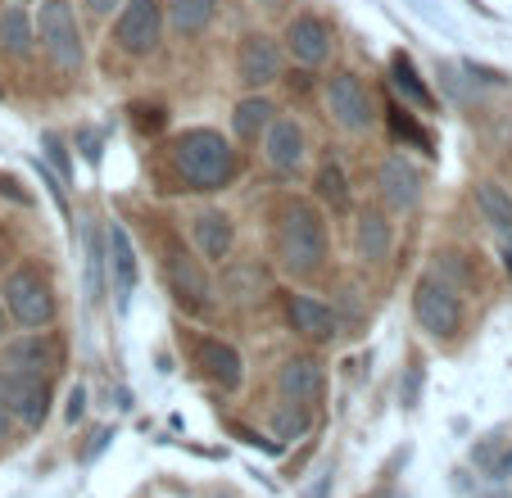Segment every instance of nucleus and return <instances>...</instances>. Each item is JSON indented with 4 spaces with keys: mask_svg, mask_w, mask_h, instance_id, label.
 <instances>
[{
    "mask_svg": "<svg viewBox=\"0 0 512 498\" xmlns=\"http://www.w3.org/2000/svg\"><path fill=\"white\" fill-rule=\"evenodd\" d=\"M82 403H87V394H82V390L68 394V422H78V417H82Z\"/></svg>",
    "mask_w": 512,
    "mask_h": 498,
    "instance_id": "nucleus-37",
    "label": "nucleus"
},
{
    "mask_svg": "<svg viewBox=\"0 0 512 498\" xmlns=\"http://www.w3.org/2000/svg\"><path fill=\"white\" fill-rule=\"evenodd\" d=\"M386 114H390V136H395V141H404V145H417V150H422V154H435V136L426 132V127L417 123V118L408 114V109L390 105Z\"/></svg>",
    "mask_w": 512,
    "mask_h": 498,
    "instance_id": "nucleus-28",
    "label": "nucleus"
},
{
    "mask_svg": "<svg viewBox=\"0 0 512 498\" xmlns=\"http://www.w3.org/2000/svg\"><path fill=\"white\" fill-rule=\"evenodd\" d=\"M263 159L277 177H295L309 159V136L295 118H272V127L263 132Z\"/></svg>",
    "mask_w": 512,
    "mask_h": 498,
    "instance_id": "nucleus-11",
    "label": "nucleus"
},
{
    "mask_svg": "<svg viewBox=\"0 0 512 498\" xmlns=\"http://www.w3.org/2000/svg\"><path fill=\"white\" fill-rule=\"evenodd\" d=\"M227 290H232V299H241V304H254V299L268 295V277H263L254 263H236V268H227Z\"/></svg>",
    "mask_w": 512,
    "mask_h": 498,
    "instance_id": "nucleus-29",
    "label": "nucleus"
},
{
    "mask_svg": "<svg viewBox=\"0 0 512 498\" xmlns=\"http://www.w3.org/2000/svg\"><path fill=\"white\" fill-rule=\"evenodd\" d=\"M105 263H109V281H114L118 308H127L136 281H141V268H136V249H132V240H127L123 222H109V231H105Z\"/></svg>",
    "mask_w": 512,
    "mask_h": 498,
    "instance_id": "nucleus-13",
    "label": "nucleus"
},
{
    "mask_svg": "<svg viewBox=\"0 0 512 498\" xmlns=\"http://www.w3.org/2000/svg\"><path fill=\"white\" fill-rule=\"evenodd\" d=\"M46 154H50V163H55L59 173L68 177V154H64V141H59V136H46Z\"/></svg>",
    "mask_w": 512,
    "mask_h": 498,
    "instance_id": "nucleus-34",
    "label": "nucleus"
},
{
    "mask_svg": "<svg viewBox=\"0 0 512 498\" xmlns=\"http://www.w3.org/2000/svg\"><path fill=\"white\" fill-rule=\"evenodd\" d=\"M132 123H136V132H145V136H155V132H164V109L159 105H136L132 109Z\"/></svg>",
    "mask_w": 512,
    "mask_h": 498,
    "instance_id": "nucleus-33",
    "label": "nucleus"
},
{
    "mask_svg": "<svg viewBox=\"0 0 512 498\" xmlns=\"http://www.w3.org/2000/svg\"><path fill=\"white\" fill-rule=\"evenodd\" d=\"M59 367V349L50 336L41 331H28V336L10 340L0 349V372H37V376H50Z\"/></svg>",
    "mask_w": 512,
    "mask_h": 498,
    "instance_id": "nucleus-15",
    "label": "nucleus"
},
{
    "mask_svg": "<svg viewBox=\"0 0 512 498\" xmlns=\"http://www.w3.org/2000/svg\"><path fill=\"white\" fill-rule=\"evenodd\" d=\"M272 118H277V105H272L268 96H259V91H254V96H245L241 105H236L232 127H236V136H241V141H259V136L272 127Z\"/></svg>",
    "mask_w": 512,
    "mask_h": 498,
    "instance_id": "nucleus-24",
    "label": "nucleus"
},
{
    "mask_svg": "<svg viewBox=\"0 0 512 498\" xmlns=\"http://www.w3.org/2000/svg\"><path fill=\"white\" fill-rule=\"evenodd\" d=\"M32 28H37L41 50L50 55V64H55L59 73H82L87 50H82V32H78V19H73V5H68V0H41Z\"/></svg>",
    "mask_w": 512,
    "mask_h": 498,
    "instance_id": "nucleus-3",
    "label": "nucleus"
},
{
    "mask_svg": "<svg viewBox=\"0 0 512 498\" xmlns=\"http://www.w3.org/2000/svg\"><path fill=\"white\" fill-rule=\"evenodd\" d=\"M164 272H168V286H173V295L182 299L186 308H209V295H213L209 277H204L200 259H195L191 249H186L182 240H173V236L164 240Z\"/></svg>",
    "mask_w": 512,
    "mask_h": 498,
    "instance_id": "nucleus-10",
    "label": "nucleus"
},
{
    "mask_svg": "<svg viewBox=\"0 0 512 498\" xmlns=\"http://www.w3.org/2000/svg\"><path fill=\"white\" fill-rule=\"evenodd\" d=\"M413 317L426 336L435 340H454L463 331V299L449 281H440L435 272H426L413 286Z\"/></svg>",
    "mask_w": 512,
    "mask_h": 498,
    "instance_id": "nucleus-5",
    "label": "nucleus"
},
{
    "mask_svg": "<svg viewBox=\"0 0 512 498\" xmlns=\"http://www.w3.org/2000/svg\"><path fill=\"white\" fill-rule=\"evenodd\" d=\"M286 68V50L268 37V32H245L241 46H236V77L241 87L259 91V87H272Z\"/></svg>",
    "mask_w": 512,
    "mask_h": 498,
    "instance_id": "nucleus-9",
    "label": "nucleus"
},
{
    "mask_svg": "<svg viewBox=\"0 0 512 498\" xmlns=\"http://www.w3.org/2000/svg\"><path fill=\"white\" fill-rule=\"evenodd\" d=\"M0 408L37 431L50 412V381L37 372H0Z\"/></svg>",
    "mask_w": 512,
    "mask_h": 498,
    "instance_id": "nucleus-8",
    "label": "nucleus"
},
{
    "mask_svg": "<svg viewBox=\"0 0 512 498\" xmlns=\"http://www.w3.org/2000/svg\"><path fill=\"white\" fill-rule=\"evenodd\" d=\"M0 295H5V313L19 326H28V331H41V326L55 322V308H59L55 290H50V281L41 277L32 263L14 268L10 277H5V286H0Z\"/></svg>",
    "mask_w": 512,
    "mask_h": 498,
    "instance_id": "nucleus-4",
    "label": "nucleus"
},
{
    "mask_svg": "<svg viewBox=\"0 0 512 498\" xmlns=\"http://www.w3.org/2000/svg\"><path fill=\"white\" fill-rule=\"evenodd\" d=\"M390 240H395V231H390L386 213L381 209H363L354 222V254L358 263H381L390 254Z\"/></svg>",
    "mask_w": 512,
    "mask_h": 498,
    "instance_id": "nucleus-20",
    "label": "nucleus"
},
{
    "mask_svg": "<svg viewBox=\"0 0 512 498\" xmlns=\"http://www.w3.org/2000/svg\"><path fill=\"white\" fill-rule=\"evenodd\" d=\"M503 268H508V277H512V240L503 245Z\"/></svg>",
    "mask_w": 512,
    "mask_h": 498,
    "instance_id": "nucleus-40",
    "label": "nucleus"
},
{
    "mask_svg": "<svg viewBox=\"0 0 512 498\" xmlns=\"http://www.w3.org/2000/svg\"><path fill=\"white\" fill-rule=\"evenodd\" d=\"M164 41V5L159 0H123L114 19V46L132 59H150Z\"/></svg>",
    "mask_w": 512,
    "mask_h": 498,
    "instance_id": "nucleus-6",
    "label": "nucleus"
},
{
    "mask_svg": "<svg viewBox=\"0 0 512 498\" xmlns=\"http://www.w3.org/2000/svg\"><path fill=\"white\" fill-rule=\"evenodd\" d=\"M327 494H331V476H322L318 485H313V489H309V494H304V498H327Z\"/></svg>",
    "mask_w": 512,
    "mask_h": 498,
    "instance_id": "nucleus-38",
    "label": "nucleus"
},
{
    "mask_svg": "<svg viewBox=\"0 0 512 498\" xmlns=\"http://www.w3.org/2000/svg\"><path fill=\"white\" fill-rule=\"evenodd\" d=\"M5 435H10V412L0 408V440H5Z\"/></svg>",
    "mask_w": 512,
    "mask_h": 498,
    "instance_id": "nucleus-39",
    "label": "nucleus"
},
{
    "mask_svg": "<svg viewBox=\"0 0 512 498\" xmlns=\"http://www.w3.org/2000/svg\"><path fill=\"white\" fill-rule=\"evenodd\" d=\"M32 41H37V28H32L28 10H23V5H10V10L0 14V46L10 50V55H28Z\"/></svg>",
    "mask_w": 512,
    "mask_h": 498,
    "instance_id": "nucleus-27",
    "label": "nucleus"
},
{
    "mask_svg": "<svg viewBox=\"0 0 512 498\" xmlns=\"http://www.w3.org/2000/svg\"><path fill=\"white\" fill-rule=\"evenodd\" d=\"M322 363L313 354H295V358H286L281 363V372H277V390H281V399L286 403H304V408H313V403L322 399Z\"/></svg>",
    "mask_w": 512,
    "mask_h": 498,
    "instance_id": "nucleus-16",
    "label": "nucleus"
},
{
    "mask_svg": "<svg viewBox=\"0 0 512 498\" xmlns=\"http://www.w3.org/2000/svg\"><path fill=\"white\" fill-rule=\"evenodd\" d=\"M82 249H87V304H100V290H105V281H100V272H105V249H100L91 227H82Z\"/></svg>",
    "mask_w": 512,
    "mask_h": 498,
    "instance_id": "nucleus-31",
    "label": "nucleus"
},
{
    "mask_svg": "<svg viewBox=\"0 0 512 498\" xmlns=\"http://www.w3.org/2000/svg\"><path fill=\"white\" fill-rule=\"evenodd\" d=\"M286 317L304 340H313V345H327V340H336V331H340L336 308L313 299V295H286Z\"/></svg>",
    "mask_w": 512,
    "mask_h": 498,
    "instance_id": "nucleus-17",
    "label": "nucleus"
},
{
    "mask_svg": "<svg viewBox=\"0 0 512 498\" xmlns=\"http://www.w3.org/2000/svg\"><path fill=\"white\" fill-rule=\"evenodd\" d=\"M309 426H313V408H304V403H281L272 431H277V440H300V435H309Z\"/></svg>",
    "mask_w": 512,
    "mask_h": 498,
    "instance_id": "nucleus-32",
    "label": "nucleus"
},
{
    "mask_svg": "<svg viewBox=\"0 0 512 498\" xmlns=\"http://www.w3.org/2000/svg\"><path fill=\"white\" fill-rule=\"evenodd\" d=\"M417 390H422V367H408V385H404V390H399V394H404V403H408V408H413V403H417Z\"/></svg>",
    "mask_w": 512,
    "mask_h": 498,
    "instance_id": "nucleus-35",
    "label": "nucleus"
},
{
    "mask_svg": "<svg viewBox=\"0 0 512 498\" xmlns=\"http://www.w3.org/2000/svg\"><path fill=\"white\" fill-rule=\"evenodd\" d=\"M286 50L295 55V64H304V68L327 64V55H331L327 19H318V14H295V19L286 23Z\"/></svg>",
    "mask_w": 512,
    "mask_h": 498,
    "instance_id": "nucleus-14",
    "label": "nucleus"
},
{
    "mask_svg": "<svg viewBox=\"0 0 512 498\" xmlns=\"http://www.w3.org/2000/svg\"><path fill=\"white\" fill-rule=\"evenodd\" d=\"M390 87L404 96V105L408 109H417V114H435V96H431V87L422 82V73H417V64H413V55H404V50H395L390 55Z\"/></svg>",
    "mask_w": 512,
    "mask_h": 498,
    "instance_id": "nucleus-21",
    "label": "nucleus"
},
{
    "mask_svg": "<svg viewBox=\"0 0 512 498\" xmlns=\"http://www.w3.org/2000/svg\"><path fill=\"white\" fill-rule=\"evenodd\" d=\"M168 154H173V168L182 177V186L195 195L227 191L236 182V173H241V159H236L232 141L223 132H213V127H186V132H177Z\"/></svg>",
    "mask_w": 512,
    "mask_h": 498,
    "instance_id": "nucleus-1",
    "label": "nucleus"
},
{
    "mask_svg": "<svg viewBox=\"0 0 512 498\" xmlns=\"http://www.w3.org/2000/svg\"><path fill=\"white\" fill-rule=\"evenodd\" d=\"M476 209L494 231L512 236V191L499 182H476Z\"/></svg>",
    "mask_w": 512,
    "mask_h": 498,
    "instance_id": "nucleus-25",
    "label": "nucleus"
},
{
    "mask_svg": "<svg viewBox=\"0 0 512 498\" xmlns=\"http://www.w3.org/2000/svg\"><path fill=\"white\" fill-rule=\"evenodd\" d=\"M191 363L200 367V376L213 381L218 390H241V381H245L241 354L218 336H191Z\"/></svg>",
    "mask_w": 512,
    "mask_h": 498,
    "instance_id": "nucleus-12",
    "label": "nucleus"
},
{
    "mask_svg": "<svg viewBox=\"0 0 512 498\" xmlns=\"http://www.w3.org/2000/svg\"><path fill=\"white\" fill-rule=\"evenodd\" d=\"M377 182H381V195H386V204L395 213L417 209V200H422V173H417L404 154H390V159L381 163Z\"/></svg>",
    "mask_w": 512,
    "mask_h": 498,
    "instance_id": "nucleus-19",
    "label": "nucleus"
},
{
    "mask_svg": "<svg viewBox=\"0 0 512 498\" xmlns=\"http://www.w3.org/2000/svg\"><path fill=\"white\" fill-rule=\"evenodd\" d=\"M313 195H318L322 204H331L336 213L349 209V177H345V168H340L336 159L318 163V173H313Z\"/></svg>",
    "mask_w": 512,
    "mask_h": 498,
    "instance_id": "nucleus-26",
    "label": "nucleus"
},
{
    "mask_svg": "<svg viewBox=\"0 0 512 498\" xmlns=\"http://www.w3.org/2000/svg\"><path fill=\"white\" fill-rule=\"evenodd\" d=\"M0 340H5V308H0Z\"/></svg>",
    "mask_w": 512,
    "mask_h": 498,
    "instance_id": "nucleus-41",
    "label": "nucleus"
},
{
    "mask_svg": "<svg viewBox=\"0 0 512 498\" xmlns=\"http://www.w3.org/2000/svg\"><path fill=\"white\" fill-rule=\"evenodd\" d=\"M191 240L209 263H227L236 249V227L223 209H200L191 213Z\"/></svg>",
    "mask_w": 512,
    "mask_h": 498,
    "instance_id": "nucleus-18",
    "label": "nucleus"
},
{
    "mask_svg": "<svg viewBox=\"0 0 512 498\" xmlns=\"http://www.w3.org/2000/svg\"><path fill=\"white\" fill-rule=\"evenodd\" d=\"M472 462L494 480L508 476L512 471V426H499L494 435H485V440L472 449Z\"/></svg>",
    "mask_w": 512,
    "mask_h": 498,
    "instance_id": "nucleus-23",
    "label": "nucleus"
},
{
    "mask_svg": "<svg viewBox=\"0 0 512 498\" xmlns=\"http://www.w3.org/2000/svg\"><path fill=\"white\" fill-rule=\"evenodd\" d=\"M322 96H327L331 118H336L345 132H368V127L377 123L372 91H368V82H363L358 73H331L327 87H322Z\"/></svg>",
    "mask_w": 512,
    "mask_h": 498,
    "instance_id": "nucleus-7",
    "label": "nucleus"
},
{
    "mask_svg": "<svg viewBox=\"0 0 512 498\" xmlns=\"http://www.w3.org/2000/svg\"><path fill=\"white\" fill-rule=\"evenodd\" d=\"M82 5H87V14H96V19H109L114 5H123V0H82Z\"/></svg>",
    "mask_w": 512,
    "mask_h": 498,
    "instance_id": "nucleus-36",
    "label": "nucleus"
},
{
    "mask_svg": "<svg viewBox=\"0 0 512 498\" xmlns=\"http://www.w3.org/2000/svg\"><path fill=\"white\" fill-rule=\"evenodd\" d=\"M272 245H277V263L290 277H318L327 263V222H322L318 204L295 200V195L281 200Z\"/></svg>",
    "mask_w": 512,
    "mask_h": 498,
    "instance_id": "nucleus-2",
    "label": "nucleus"
},
{
    "mask_svg": "<svg viewBox=\"0 0 512 498\" xmlns=\"http://www.w3.org/2000/svg\"><path fill=\"white\" fill-rule=\"evenodd\" d=\"M218 14V0H168L164 5V23L177 37H200Z\"/></svg>",
    "mask_w": 512,
    "mask_h": 498,
    "instance_id": "nucleus-22",
    "label": "nucleus"
},
{
    "mask_svg": "<svg viewBox=\"0 0 512 498\" xmlns=\"http://www.w3.org/2000/svg\"><path fill=\"white\" fill-rule=\"evenodd\" d=\"M435 277L449 281L454 290H472L476 272H472V263H467V254H458V249H440V254H435Z\"/></svg>",
    "mask_w": 512,
    "mask_h": 498,
    "instance_id": "nucleus-30",
    "label": "nucleus"
}]
</instances>
